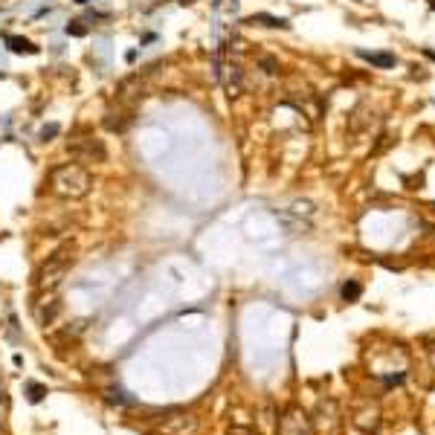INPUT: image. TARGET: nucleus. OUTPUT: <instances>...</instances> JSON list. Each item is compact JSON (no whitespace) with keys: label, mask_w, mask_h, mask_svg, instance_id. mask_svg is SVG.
<instances>
[{"label":"nucleus","mask_w":435,"mask_h":435,"mask_svg":"<svg viewBox=\"0 0 435 435\" xmlns=\"http://www.w3.org/2000/svg\"><path fill=\"white\" fill-rule=\"evenodd\" d=\"M49 189H52V195H58L64 200H82L93 189V174L79 163L55 165L49 171Z\"/></svg>","instance_id":"f257e3e1"},{"label":"nucleus","mask_w":435,"mask_h":435,"mask_svg":"<svg viewBox=\"0 0 435 435\" xmlns=\"http://www.w3.org/2000/svg\"><path fill=\"white\" fill-rule=\"evenodd\" d=\"M70 264H73L70 250H58L55 256H49V259L35 270V287H38V293H52V290L64 282V276L70 273Z\"/></svg>","instance_id":"f03ea898"},{"label":"nucleus","mask_w":435,"mask_h":435,"mask_svg":"<svg viewBox=\"0 0 435 435\" xmlns=\"http://www.w3.org/2000/svg\"><path fill=\"white\" fill-rule=\"evenodd\" d=\"M67 154L82 160V163H105L107 160L105 142L96 140V137H73L67 142Z\"/></svg>","instance_id":"7ed1b4c3"},{"label":"nucleus","mask_w":435,"mask_h":435,"mask_svg":"<svg viewBox=\"0 0 435 435\" xmlns=\"http://www.w3.org/2000/svg\"><path fill=\"white\" fill-rule=\"evenodd\" d=\"M160 432H165V435H198V418L180 412V415L165 418V421L160 423Z\"/></svg>","instance_id":"20e7f679"},{"label":"nucleus","mask_w":435,"mask_h":435,"mask_svg":"<svg viewBox=\"0 0 435 435\" xmlns=\"http://www.w3.org/2000/svg\"><path fill=\"white\" fill-rule=\"evenodd\" d=\"M354 55L368 61V64H375V67H380V70H392V67L398 64V58H395L392 52H368V49L360 47V49H354Z\"/></svg>","instance_id":"39448f33"},{"label":"nucleus","mask_w":435,"mask_h":435,"mask_svg":"<svg viewBox=\"0 0 435 435\" xmlns=\"http://www.w3.org/2000/svg\"><path fill=\"white\" fill-rule=\"evenodd\" d=\"M3 41H6V47H9V52H15V55H38L41 52V47H35L29 38H21V35H3Z\"/></svg>","instance_id":"423d86ee"},{"label":"nucleus","mask_w":435,"mask_h":435,"mask_svg":"<svg viewBox=\"0 0 435 435\" xmlns=\"http://www.w3.org/2000/svg\"><path fill=\"white\" fill-rule=\"evenodd\" d=\"M58 314H61V302L58 299H49V302H41V305L35 307V319H38V325H52L55 319H58Z\"/></svg>","instance_id":"0eeeda50"},{"label":"nucleus","mask_w":435,"mask_h":435,"mask_svg":"<svg viewBox=\"0 0 435 435\" xmlns=\"http://www.w3.org/2000/svg\"><path fill=\"white\" fill-rule=\"evenodd\" d=\"M244 24H259V26H270V29H290V21L287 18H276V15H267V12H256L250 15Z\"/></svg>","instance_id":"6e6552de"},{"label":"nucleus","mask_w":435,"mask_h":435,"mask_svg":"<svg viewBox=\"0 0 435 435\" xmlns=\"http://www.w3.org/2000/svg\"><path fill=\"white\" fill-rule=\"evenodd\" d=\"M340 296L345 299V302H357L360 296H363V284L360 282H354V279H348V282L340 287Z\"/></svg>","instance_id":"1a4fd4ad"},{"label":"nucleus","mask_w":435,"mask_h":435,"mask_svg":"<svg viewBox=\"0 0 435 435\" xmlns=\"http://www.w3.org/2000/svg\"><path fill=\"white\" fill-rule=\"evenodd\" d=\"M44 398H47V386L35 383V380H26V400L29 403H41Z\"/></svg>","instance_id":"9d476101"},{"label":"nucleus","mask_w":435,"mask_h":435,"mask_svg":"<svg viewBox=\"0 0 435 435\" xmlns=\"http://www.w3.org/2000/svg\"><path fill=\"white\" fill-rule=\"evenodd\" d=\"M105 398L110 400V403H125V406H131V403H134V398H128V395H125L122 389H107V395H105Z\"/></svg>","instance_id":"9b49d317"},{"label":"nucleus","mask_w":435,"mask_h":435,"mask_svg":"<svg viewBox=\"0 0 435 435\" xmlns=\"http://www.w3.org/2000/svg\"><path fill=\"white\" fill-rule=\"evenodd\" d=\"M64 32L73 38H84L87 35V26H84V21H70V24L64 26Z\"/></svg>","instance_id":"f8f14e48"},{"label":"nucleus","mask_w":435,"mask_h":435,"mask_svg":"<svg viewBox=\"0 0 435 435\" xmlns=\"http://www.w3.org/2000/svg\"><path fill=\"white\" fill-rule=\"evenodd\" d=\"M58 134H61V128L55 125V122H49V125H44V128L38 131V140H41V142H49L52 137H58Z\"/></svg>","instance_id":"ddd939ff"},{"label":"nucleus","mask_w":435,"mask_h":435,"mask_svg":"<svg viewBox=\"0 0 435 435\" xmlns=\"http://www.w3.org/2000/svg\"><path fill=\"white\" fill-rule=\"evenodd\" d=\"M400 380H403V371H400V375H389V377H383V383H386V386H398Z\"/></svg>","instance_id":"4468645a"},{"label":"nucleus","mask_w":435,"mask_h":435,"mask_svg":"<svg viewBox=\"0 0 435 435\" xmlns=\"http://www.w3.org/2000/svg\"><path fill=\"white\" fill-rule=\"evenodd\" d=\"M76 3H82V6H84V3H87V0H76Z\"/></svg>","instance_id":"2eb2a0df"},{"label":"nucleus","mask_w":435,"mask_h":435,"mask_svg":"<svg viewBox=\"0 0 435 435\" xmlns=\"http://www.w3.org/2000/svg\"><path fill=\"white\" fill-rule=\"evenodd\" d=\"M180 3H192V0H180Z\"/></svg>","instance_id":"dca6fc26"},{"label":"nucleus","mask_w":435,"mask_h":435,"mask_svg":"<svg viewBox=\"0 0 435 435\" xmlns=\"http://www.w3.org/2000/svg\"><path fill=\"white\" fill-rule=\"evenodd\" d=\"M429 3H432V0H429Z\"/></svg>","instance_id":"f3484780"}]
</instances>
